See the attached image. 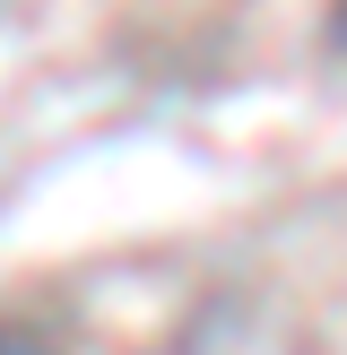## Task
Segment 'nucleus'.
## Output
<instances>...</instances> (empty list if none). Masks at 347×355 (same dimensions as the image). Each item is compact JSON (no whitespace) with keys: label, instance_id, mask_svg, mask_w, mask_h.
Returning a JSON list of instances; mask_svg holds the SVG:
<instances>
[{"label":"nucleus","instance_id":"nucleus-2","mask_svg":"<svg viewBox=\"0 0 347 355\" xmlns=\"http://www.w3.org/2000/svg\"><path fill=\"white\" fill-rule=\"evenodd\" d=\"M330 44L347 52V0H330Z\"/></svg>","mask_w":347,"mask_h":355},{"label":"nucleus","instance_id":"nucleus-1","mask_svg":"<svg viewBox=\"0 0 347 355\" xmlns=\"http://www.w3.org/2000/svg\"><path fill=\"white\" fill-rule=\"evenodd\" d=\"M0 355H69L44 321H0Z\"/></svg>","mask_w":347,"mask_h":355}]
</instances>
